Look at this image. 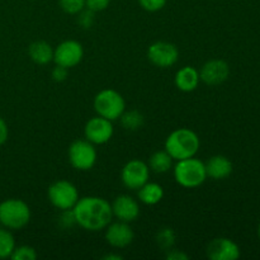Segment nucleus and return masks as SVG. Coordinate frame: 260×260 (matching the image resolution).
Listing matches in <instances>:
<instances>
[{"mask_svg":"<svg viewBox=\"0 0 260 260\" xmlns=\"http://www.w3.org/2000/svg\"><path fill=\"white\" fill-rule=\"evenodd\" d=\"M75 222L84 230L95 231L104 230L113 218L112 205L107 200L95 196L79 198L73 207Z\"/></svg>","mask_w":260,"mask_h":260,"instance_id":"1","label":"nucleus"},{"mask_svg":"<svg viewBox=\"0 0 260 260\" xmlns=\"http://www.w3.org/2000/svg\"><path fill=\"white\" fill-rule=\"evenodd\" d=\"M200 146V137L189 128L174 129L165 140V150L175 161L196 156Z\"/></svg>","mask_w":260,"mask_h":260,"instance_id":"2","label":"nucleus"},{"mask_svg":"<svg viewBox=\"0 0 260 260\" xmlns=\"http://www.w3.org/2000/svg\"><path fill=\"white\" fill-rule=\"evenodd\" d=\"M30 221V208L24 201L9 198L0 202V225L8 230H20Z\"/></svg>","mask_w":260,"mask_h":260,"instance_id":"3","label":"nucleus"},{"mask_svg":"<svg viewBox=\"0 0 260 260\" xmlns=\"http://www.w3.org/2000/svg\"><path fill=\"white\" fill-rule=\"evenodd\" d=\"M174 179L180 187L197 188L207 179L205 162L200 159L188 157L178 160L174 167Z\"/></svg>","mask_w":260,"mask_h":260,"instance_id":"4","label":"nucleus"},{"mask_svg":"<svg viewBox=\"0 0 260 260\" xmlns=\"http://www.w3.org/2000/svg\"><path fill=\"white\" fill-rule=\"evenodd\" d=\"M94 109L98 116L113 122L126 111V102L114 89H103L94 98Z\"/></svg>","mask_w":260,"mask_h":260,"instance_id":"5","label":"nucleus"},{"mask_svg":"<svg viewBox=\"0 0 260 260\" xmlns=\"http://www.w3.org/2000/svg\"><path fill=\"white\" fill-rule=\"evenodd\" d=\"M69 161L74 169L88 172L96 162V150L88 140H76L69 147Z\"/></svg>","mask_w":260,"mask_h":260,"instance_id":"6","label":"nucleus"},{"mask_svg":"<svg viewBox=\"0 0 260 260\" xmlns=\"http://www.w3.org/2000/svg\"><path fill=\"white\" fill-rule=\"evenodd\" d=\"M48 201L57 210H71L79 201L78 188L69 180H57L48 187Z\"/></svg>","mask_w":260,"mask_h":260,"instance_id":"7","label":"nucleus"},{"mask_svg":"<svg viewBox=\"0 0 260 260\" xmlns=\"http://www.w3.org/2000/svg\"><path fill=\"white\" fill-rule=\"evenodd\" d=\"M147 58L152 65L160 69H168L179 58V50L174 43L157 41L147 48Z\"/></svg>","mask_w":260,"mask_h":260,"instance_id":"8","label":"nucleus"},{"mask_svg":"<svg viewBox=\"0 0 260 260\" xmlns=\"http://www.w3.org/2000/svg\"><path fill=\"white\" fill-rule=\"evenodd\" d=\"M150 168L145 161L132 159L124 164L121 172L122 183L128 189H139L140 187L149 182Z\"/></svg>","mask_w":260,"mask_h":260,"instance_id":"9","label":"nucleus"},{"mask_svg":"<svg viewBox=\"0 0 260 260\" xmlns=\"http://www.w3.org/2000/svg\"><path fill=\"white\" fill-rule=\"evenodd\" d=\"M113 123L104 117L95 116L89 119L84 127L85 140L93 145H104L113 137Z\"/></svg>","mask_w":260,"mask_h":260,"instance_id":"10","label":"nucleus"},{"mask_svg":"<svg viewBox=\"0 0 260 260\" xmlns=\"http://www.w3.org/2000/svg\"><path fill=\"white\" fill-rule=\"evenodd\" d=\"M83 57L84 48L78 41H63L53 50V61L56 65L63 66V68L70 69L79 65Z\"/></svg>","mask_w":260,"mask_h":260,"instance_id":"11","label":"nucleus"},{"mask_svg":"<svg viewBox=\"0 0 260 260\" xmlns=\"http://www.w3.org/2000/svg\"><path fill=\"white\" fill-rule=\"evenodd\" d=\"M206 253L211 260H236L241 254L238 244L228 238L213 239L207 245Z\"/></svg>","mask_w":260,"mask_h":260,"instance_id":"12","label":"nucleus"},{"mask_svg":"<svg viewBox=\"0 0 260 260\" xmlns=\"http://www.w3.org/2000/svg\"><path fill=\"white\" fill-rule=\"evenodd\" d=\"M106 240L111 246L117 249H123L132 244L135 234L128 222L117 221L111 222L106 229Z\"/></svg>","mask_w":260,"mask_h":260,"instance_id":"13","label":"nucleus"},{"mask_svg":"<svg viewBox=\"0 0 260 260\" xmlns=\"http://www.w3.org/2000/svg\"><path fill=\"white\" fill-rule=\"evenodd\" d=\"M230 75V68L226 61L213 58L207 61L200 71V78L207 85H220L228 80Z\"/></svg>","mask_w":260,"mask_h":260,"instance_id":"14","label":"nucleus"},{"mask_svg":"<svg viewBox=\"0 0 260 260\" xmlns=\"http://www.w3.org/2000/svg\"><path fill=\"white\" fill-rule=\"evenodd\" d=\"M112 212L118 221L134 222L140 216V205L131 196L121 194L112 203Z\"/></svg>","mask_w":260,"mask_h":260,"instance_id":"15","label":"nucleus"},{"mask_svg":"<svg viewBox=\"0 0 260 260\" xmlns=\"http://www.w3.org/2000/svg\"><path fill=\"white\" fill-rule=\"evenodd\" d=\"M206 165V173L207 178L215 180H222L230 177L233 173V162L223 155H215L210 157Z\"/></svg>","mask_w":260,"mask_h":260,"instance_id":"16","label":"nucleus"},{"mask_svg":"<svg viewBox=\"0 0 260 260\" xmlns=\"http://www.w3.org/2000/svg\"><path fill=\"white\" fill-rule=\"evenodd\" d=\"M200 81V71L193 66H184V68L179 69L174 78L175 86L184 93H190V91L196 90Z\"/></svg>","mask_w":260,"mask_h":260,"instance_id":"17","label":"nucleus"},{"mask_svg":"<svg viewBox=\"0 0 260 260\" xmlns=\"http://www.w3.org/2000/svg\"><path fill=\"white\" fill-rule=\"evenodd\" d=\"M28 55L37 65H47L53 61V48L46 41H36L28 47Z\"/></svg>","mask_w":260,"mask_h":260,"instance_id":"18","label":"nucleus"},{"mask_svg":"<svg viewBox=\"0 0 260 260\" xmlns=\"http://www.w3.org/2000/svg\"><path fill=\"white\" fill-rule=\"evenodd\" d=\"M164 198V188L157 183L146 182L139 188L140 202L146 206H155Z\"/></svg>","mask_w":260,"mask_h":260,"instance_id":"19","label":"nucleus"},{"mask_svg":"<svg viewBox=\"0 0 260 260\" xmlns=\"http://www.w3.org/2000/svg\"><path fill=\"white\" fill-rule=\"evenodd\" d=\"M149 168L152 172L157 174H164L168 173L173 167V157L170 156L167 150H159L154 152L149 159Z\"/></svg>","mask_w":260,"mask_h":260,"instance_id":"20","label":"nucleus"},{"mask_svg":"<svg viewBox=\"0 0 260 260\" xmlns=\"http://www.w3.org/2000/svg\"><path fill=\"white\" fill-rule=\"evenodd\" d=\"M121 119V124L123 126V128L128 129V131H137V129L141 128L144 126V116L142 113H140L139 111H124L122 113V116L119 117Z\"/></svg>","mask_w":260,"mask_h":260,"instance_id":"21","label":"nucleus"},{"mask_svg":"<svg viewBox=\"0 0 260 260\" xmlns=\"http://www.w3.org/2000/svg\"><path fill=\"white\" fill-rule=\"evenodd\" d=\"M15 249V239L12 231L0 226V259L10 258Z\"/></svg>","mask_w":260,"mask_h":260,"instance_id":"22","label":"nucleus"},{"mask_svg":"<svg viewBox=\"0 0 260 260\" xmlns=\"http://www.w3.org/2000/svg\"><path fill=\"white\" fill-rule=\"evenodd\" d=\"M13 260H36L37 259V251L35 248L29 245L15 246L14 251L10 255Z\"/></svg>","mask_w":260,"mask_h":260,"instance_id":"23","label":"nucleus"},{"mask_svg":"<svg viewBox=\"0 0 260 260\" xmlns=\"http://www.w3.org/2000/svg\"><path fill=\"white\" fill-rule=\"evenodd\" d=\"M58 5L68 14L76 15L85 8V0H58Z\"/></svg>","mask_w":260,"mask_h":260,"instance_id":"24","label":"nucleus"},{"mask_svg":"<svg viewBox=\"0 0 260 260\" xmlns=\"http://www.w3.org/2000/svg\"><path fill=\"white\" fill-rule=\"evenodd\" d=\"M157 244L161 246L162 249L165 250H170L172 246L174 245V240H175V234L172 229H162V230L159 231L157 234Z\"/></svg>","mask_w":260,"mask_h":260,"instance_id":"25","label":"nucleus"},{"mask_svg":"<svg viewBox=\"0 0 260 260\" xmlns=\"http://www.w3.org/2000/svg\"><path fill=\"white\" fill-rule=\"evenodd\" d=\"M140 4V7L144 10L150 13H155L161 10L165 7L168 0H137Z\"/></svg>","mask_w":260,"mask_h":260,"instance_id":"26","label":"nucleus"},{"mask_svg":"<svg viewBox=\"0 0 260 260\" xmlns=\"http://www.w3.org/2000/svg\"><path fill=\"white\" fill-rule=\"evenodd\" d=\"M78 23L84 29H89L94 23V12L88 8H84L80 13H78Z\"/></svg>","mask_w":260,"mask_h":260,"instance_id":"27","label":"nucleus"},{"mask_svg":"<svg viewBox=\"0 0 260 260\" xmlns=\"http://www.w3.org/2000/svg\"><path fill=\"white\" fill-rule=\"evenodd\" d=\"M111 4V0H85V8L90 9L91 12H103Z\"/></svg>","mask_w":260,"mask_h":260,"instance_id":"28","label":"nucleus"},{"mask_svg":"<svg viewBox=\"0 0 260 260\" xmlns=\"http://www.w3.org/2000/svg\"><path fill=\"white\" fill-rule=\"evenodd\" d=\"M60 223L63 228H71L73 225H75V216H74L73 208L71 210H65L62 211V215H61Z\"/></svg>","mask_w":260,"mask_h":260,"instance_id":"29","label":"nucleus"},{"mask_svg":"<svg viewBox=\"0 0 260 260\" xmlns=\"http://www.w3.org/2000/svg\"><path fill=\"white\" fill-rule=\"evenodd\" d=\"M69 69L63 68V66L56 65L52 70V79L57 83H61V81H65L66 78H68Z\"/></svg>","mask_w":260,"mask_h":260,"instance_id":"30","label":"nucleus"},{"mask_svg":"<svg viewBox=\"0 0 260 260\" xmlns=\"http://www.w3.org/2000/svg\"><path fill=\"white\" fill-rule=\"evenodd\" d=\"M8 137H9V128L5 119L0 117V146H3L8 141Z\"/></svg>","mask_w":260,"mask_h":260,"instance_id":"31","label":"nucleus"},{"mask_svg":"<svg viewBox=\"0 0 260 260\" xmlns=\"http://www.w3.org/2000/svg\"><path fill=\"white\" fill-rule=\"evenodd\" d=\"M167 259L168 260H188L189 259V256H188L185 253H183V251L172 250V249H170V250H168Z\"/></svg>","mask_w":260,"mask_h":260,"instance_id":"32","label":"nucleus"},{"mask_svg":"<svg viewBox=\"0 0 260 260\" xmlns=\"http://www.w3.org/2000/svg\"><path fill=\"white\" fill-rule=\"evenodd\" d=\"M123 256L119 255V254H107L103 256V260H122Z\"/></svg>","mask_w":260,"mask_h":260,"instance_id":"33","label":"nucleus"},{"mask_svg":"<svg viewBox=\"0 0 260 260\" xmlns=\"http://www.w3.org/2000/svg\"><path fill=\"white\" fill-rule=\"evenodd\" d=\"M258 235H259V239H260V223H259V228H258Z\"/></svg>","mask_w":260,"mask_h":260,"instance_id":"34","label":"nucleus"}]
</instances>
